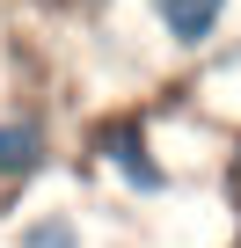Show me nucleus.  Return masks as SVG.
I'll list each match as a JSON object with an SVG mask.
<instances>
[{
  "instance_id": "f257e3e1",
  "label": "nucleus",
  "mask_w": 241,
  "mask_h": 248,
  "mask_svg": "<svg viewBox=\"0 0 241 248\" xmlns=\"http://www.w3.org/2000/svg\"><path fill=\"white\" fill-rule=\"evenodd\" d=\"M88 154L125 183L132 197H168V168L154 161V139H146V124H139V109H125V117H102L95 124V139H88Z\"/></svg>"
},
{
  "instance_id": "f03ea898",
  "label": "nucleus",
  "mask_w": 241,
  "mask_h": 248,
  "mask_svg": "<svg viewBox=\"0 0 241 248\" xmlns=\"http://www.w3.org/2000/svg\"><path fill=\"white\" fill-rule=\"evenodd\" d=\"M51 168V117L30 109H0V190H22Z\"/></svg>"
},
{
  "instance_id": "7ed1b4c3",
  "label": "nucleus",
  "mask_w": 241,
  "mask_h": 248,
  "mask_svg": "<svg viewBox=\"0 0 241 248\" xmlns=\"http://www.w3.org/2000/svg\"><path fill=\"white\" fill-rule=\"evenodd\" d=\"M146 8H154V22H161V37L176 51H205L226 30V8H234V0H146Z\"/></svg>"
},
{
  "instance_id": "20e7f679",
  "label": "nucleus",
  "mask_w": 241,
  "mask_h": 248,
  "mask_svg": "<svg viewBox=\"0 0 241 248\" xmlns=\"http://www.w3.org/2000/svg\"><path fill=\"white\" fill-rule=\"evenodd\" d=\"M15 248H88V233H80L73 212H37V219H22Z\"/></svg>"
}]
</instances>
